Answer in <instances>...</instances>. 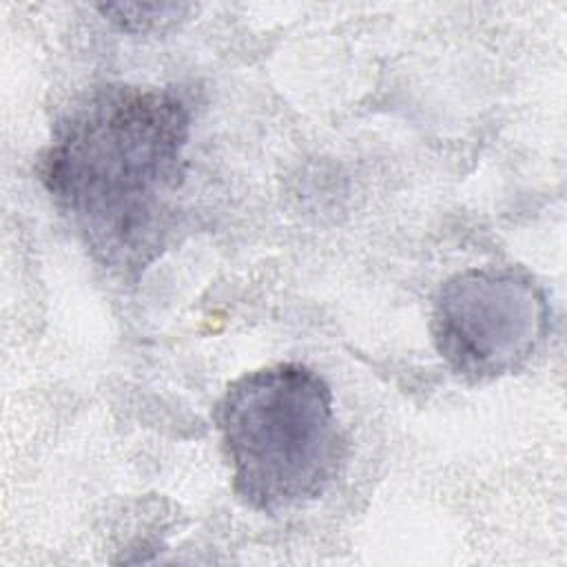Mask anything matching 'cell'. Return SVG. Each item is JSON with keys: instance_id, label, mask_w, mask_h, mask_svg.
Returning a JSON list of instances; mask_svg holds the SVG:
<instances>
[{"instance_id": "6da1fadb", "label": "cell", "mask_w": 567, "mask_h": 567, "mask_svg": "<svg viewBox=\"0 0 567 567\" xmlns=\"http://www.w3.org/2000/svg\"><path fill=\"white\" fill-rule=\"evenodd\" d=\"M188 135V106L157 86H102L55 124L42 182L102 266L137 277L164 250Z\"/></svg>"}, {"instance_id": "7a4b0ae2", "label": "cell", "mask_w": 567, "mask_h": 567, "mask_svg": "<svg viewBox=\"0 0 567 567\" xmlns=\"http://www.w3.org/2000/svg\"><path fill=\"white\" fill-rule=\"evenodd\" d=\"M233 489L252 509L281 512L321 496L343 439L328 383L301 363L241 374L215 410Z\"/></svg>"}, {"instance_id": "3957f363", "label": "cell", "mask_w": 567, "mask_h": 567, "mask_svg": "<svg viewBox=\"0 0 567 567\" xmlns=\"http://www.w3.org/2000/svg\"><path fill=\"white\" fill-rule=\"evenodd\" d=\"M441 359L467 381H494L529 363L549 332V303L532 275L470 268L445 279L432 306Z\"/></svg>"}, {"instance_id": "277c9868", "label": "cell", "mask_w": 567, "mask_h": 567, "mask_svg": "<svg viewBox=\"0 0 567 567\" xmlns=\"http://www.w3.org/2000/svg\"><path fill=\"white\" fill-rule=\"evenodd\" d=\"M104 18L115 22L120 29L131 33H146L164 29L193 9L190 4L177 2H153V4H100L97 7Z\"/></svg>"}]
</instances>
